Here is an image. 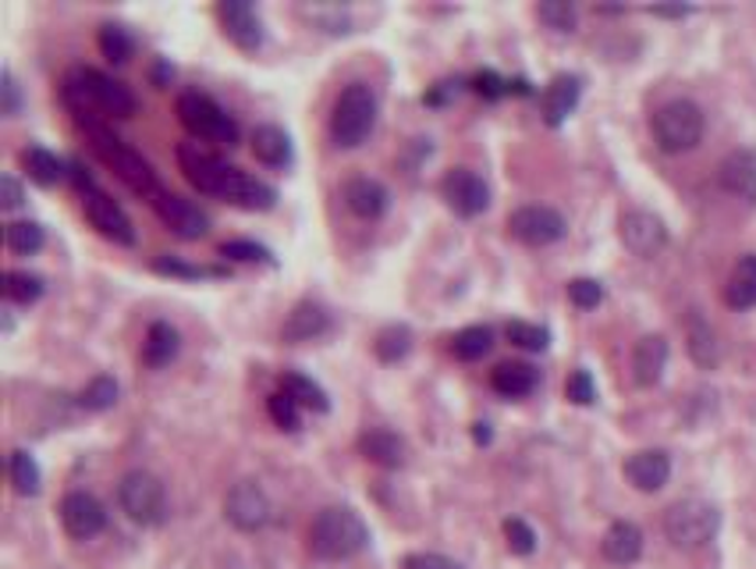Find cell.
I'll return each mask as SVG.
<instances>
[{"instance_id": "1", "label": "cell", "mask_w": 756, "mask_h": 569, "mask_svg": "<svg viewBox=\"0 0 756 569\" xmlns=\"http://www.w3.org/2000/svg\"><path fill=\"white\" fill-rule=\"evenodd\" d=\"M178 168L189 182L206 192V197H217L224 203L246 207V211H270L278 203V189L260 182V178L246 175L235 164L214 157L210 149L200 143H181L178 146Z\"/></svg>"}, {"instance_id": "2", "label": "cell", "mask_w": 756, "mask_h": 569, "mask_svg": "<svg viewBox=\"0 0 756 569\" xmlns=\"http://www.w3.org/2000/svg\"><path fill=\"white\" fill-rule=\"evenodd\" d=\"M60 100L75 114V122H82V118H132L139 108L125 82H114L111 75L97 68H71L60 82Z\"/></svg>"}, {"instance_id": "3", "label": "cell", "mask_w": 756, "mask_h": 569, "mask_svg": "<svg viewBox=\"0 0 756 569\" xmlns=\"http://www.w3.org/2000/svg\"><path fill=\"white\" fill-rule=\"evenodd\" d=\"M79 125L86 129V136L93 140V154H97L103 164H108V168L135 192V197H143V200H149V203H154V200L160 197V192H163L160 178H157V171H154V164H149V160L139 154V149H132L125 140H117L114 132L100 122V118H82Z\"/></svg>"}, {"instance_id": "4", "label": "cell", "mask_w": 756, "mask_h": 569, "mask_svg": "<svg viewBox=\"0 0 756 569\" xmlns=\"http://www.w3.org/2000/svg\"><path fill=\"white\" fill-rule=\"evenodd\" d=\"M370 545V527L349 505H327L309 523V551L324 562L359 556Z\"/></svg>"}, {"instance_id": "5", "label": "cell", "mask_w": 756, "mask_h": 569, "mask_svg": "<svg viewBox=\"0 0 756 569\" xmlns=\"http://www.w3.org/2000/svg\"><path fill=\"white\" fill-rule=\"evenodd\" d=\"M376 129V97L366 82H349L330 111V140L341 149H356L370 140Z\"/></svg>"}, {"instance_id": "6", "label": "cell", "mask_w": 756, "mask_h": 569, "mask_svg": "<svg viewBox=\"0 0 756 569\" xmlns=\"http://www.w3.org/2000/svg\"><path fill=\"white\" fill-rule=\"evenodd\" d=\"M703 129L707 118L692 100H668L650 118V132L664 154H686V149L700 146Z\"/></svg>"}, {"instance_id": "7", "label": "cell", "mask_w": 756, "mask_h": 569, "mask_svg": "<svg viewBox=\"0 0 756 569\" xmlns=\"http://www.w3.org/2000/svg\"><path fill=\"white\" fill-rule=\"evenodd\" d=\"M68 175L75 178V186H79L82 192V211H86V221L93 224V228L103 235V238H111V243L117 246H135V228H132V217L121 211V207L103 192L93 178H89L82 171V164H68Z\"/></svg>"}, {"instance_id": "8", "label": "cell", "mask_w": 756, "mask_h": 569, "mask_svg": "<svg viewBox=\"0 0 756 569\" xmlns=\"http://www.w3.org/2000/svg\"><path fill=\"white\" fill-rule=\"evenodd\" d=\"M174 111H178V122L185 125L195 140H210V143H221V146L238 143V122L221 108L214 97L189 89V93L178 97Z\"/></svg>"}, {"instance_id": "9", "label": "cell", "mask_w": 756, "mask_h": 569, "mask_svg": "<svg viewBox=\"0 0 756 569\" xmlns=\"http://www.w3.org/2000/svg\"><path fill=\"white\" fill-rule=\"evenodd\" d=\"M117 505L132 523H143V527H157L168 516V491L163 481L149 470H128L117 481Z\"/></svg>"}, {"instance_id": "10", "label": "cell", "mask_w": 756, "mask_h": 569, "mask_svg": "<svg viewBox=\"0 0 756 569\" xmlns=\"http://www.w3.org/2000/svg\"><path fill=\"white\" fill-rule=\"evenodd\" d=\"M721 527V513L703 499H682L664 513V534L675 548H703L714 542V534Z\"/></svg>"}, {"instance_id": "11", "label": "cell", "mask_w": 756, "mask_h": 569, "mask_svg": "<svg viewBox=\"0 0 756 569\" xmlns=\"http://www.w3.org/2000/svg\"><path fill=\"white\" fill-rule=\"evenodd\" d=\"M508 232L522 246H551L557 238H565L568 224L554 207H519V211L508 214Z\"/></svg>"}, {"instance_id": "12", "label": "cell", "mask_w": 756, "mask_h": 569, "mask_svg": "<svg viewBox=\"0 0 756 569\" xmlns=\"http://www.w3.org/2000/svg\"><path fill=\"white\" fill-rule=\"evenodd\" d=\"M441 197L459 217H476L490 207V186L473 168H451L441 178Z\"/></svg>"}, {"instance_id": "13", "label": "cell", "mask_w": 756, "mask_h": 569, "mask_svg": "<svg viewBox=\"0 0 756 569\" xmlns=\"http://www.w3.org/2000/svg\"><path fill=\"white\" fill-rule=\"evenodd\" d=\"M217 22H221V33L228 36L238 51H260L263 47V22H260V11H256L249 0H221L217 4Z\"/></svg>"}, {"instance_id": "14", "label": "cell", "mask_w": 756, "mask_h": 569, "mask_svg": "<svg viewBox=\"0 0 756 569\" xmlns=\"http://www.w3.org/2000/svg\"><path fill=\"white\" fill-rule=\"evenodd\" d=\"M224 516H228L232 527L238 531H263L267 523H270V499H267V491L256 484V481H238L232 491H228V499H224Z\"/></svg>"}, {"instance_id": "15", "label": "cell", "mask_w": 756, "mask_h": 569, "mask_svg": "<svg viewBox=\"0 0 756 569\" xmlns=\"http://www.w3.org/2000/svg\"><path fill=\"white\" fill-rule=\"evenodd\" d=\"M618 235H622L625 249L636 253L643 260L657 257V253L668 246V228H664V221L650 211H625L622 221H618Z\"/></svg>"}, {"instance_id": "16", "label": "cell", "mask_w": 756, "mask_h": 569, "mask_svg": "<svg viewBox=\"0 0 756 569\" xmlns=\"http://www.w3.org/2000/svg\"><path fill=\"white\" fill-rule=\"evenodd\" d=\"M60 523H65L68 537H75V542H89V537H97L108 527V509L89 491H68L60 499Z\"/></svg>"}, {"instance_id": "17", "label": "cell", "mask_w": 756, "mask_h": 569, "mask_svg": "<svg viewBox=\"0 0 756 569\" xmlns=\"http://www.w3.org/2000/svg\"><path fill=\"white\" fill-rule=\"evenodd\" d=\"M157 211V217L168 224V228L181 238H203L210 235V214L200 211L192 200L174 197V192H160V197L149 203Z\"/></svg>"}, {"instance_id": "18", "label": "cell", "mask_w": 756, "mask_h": 569, "mask_svg": "<svg viewBox=\"0 0 756 569\" xmlns=\"http://www.w3.org/2000/svg\"><path fill=\"white\" fill-rule=\"evenodd\" d=\"M330 332V313L313 303V299H302V303L292 306V313L281 324V342L289 346H302V342H316Z\"/></svg>"}, {"instance_id": "19", "label": "cell", "mask_w": 756, "mask_h": 569, "mask_svg": "<svg viewBox=\"0 0 756 569\" xmlns=\"http://www.w3.org/2000/svg\"><path fill=\"white\" fill-rule=\"evenodd\" d=\"M579 97H583V79H579V75H554V79L548 82V89H543V97H540L543 122H548L551 129L565 125L568 114L579 108Z\"/></svg>"}, {"instance_id": "20", "label": "cell", "mask_w": 756, "mask_h": 569, "mask_svg": "<svg viewBox=\"0 0 756 569\" xmlns=\"http://www.w3.org/2000/svg\"><path fill=\"white\" fill-rule=\"evenodd\" d=\"M341 200L345 207L362 217V221H376L387 214L391 207V192L384 182H376V178H349V182L341 186Z\"/></svg>"}, {"instance_id": "21", "label": "cell", "mask_w": 756, "mask_h": 569, "mask_svg": "<svg viewBox=\"0 0 756 569\" xmlns=\"http://www.w3.org/2000/svg\"><path fill=\"white\" fill-rule=\"evenodd\" d=\"M672 477V456L661 448H643L625 459V481L636 491H661Z\"/></svg>"}, {"instance_id": "22", "label": "cell", "mask_w": 756, "mask_h": 569, "mask_svg": "<svg viewBox=\"0 0 756 569\" xmlns=\"http://www.w3.org/2000/svg\"><path fill=\"white\" fill-rule=\"evenodd\" d=\"M721 186L756 207V149H735L721 160Z\"/></svg>"}, {"instance_id": "23", "label": "cell", "mask_w": 756, "mask_h": 569, "mask_svg": "<svg viewBox=\"0 0 756 569\" xmlns=\"http://www.w3.org/2000/svg\"><path fill=\"white\" fill-rule=\"evenodd\" d=\"M252 154L260 164H267V168H292L295 164V146H292V136L284 132L281 125H256L252 129Z\"/></svg>"}, {"instance_id": "24", "label": "cell", "mask_w": 756, "mask_h": 569, "mask_svg": "<svg viewBox=\"0 0 756 569\" xmlns=\"http://www.w3.org/2000/svg\"><path fill=\"white\" fill-rule=\"evenodd\" d=\"M664 367H668V342H664V335H643L632 349V378H636V384L650 388L661 381Z\"/></svg>"}, {"instance_id": "25", "label": "cell", "mask_w": 756, "mask_h": 569, "mask_svg": "<svg viewBox=\"0 0 756 569\" xmlns=\"http://www.w3.org/2000/svg\"><path fill=\"white\" fill-rule=\"evenodd\" d=\"M359 453L384 470H398L405 462V442L387 427H370L359 434Z\"/></svg>"}, {"instance_id": "26", "label": "cell", "mask_w": 756, "mask_h": 569, "mask_svg": "<svg viewBox=\"0 0 756 569\" xmlns=\"http://www.w3.org/2000/svg\"><path fill=\"white\" fill-rule=\"evenodd\" d=\"M603 559L614 562V566H632L640 556H643V531L636 527V523L629 520H618L608 527V534H603Z\"/></svg>"}, {"instance_id": "27", "label": "cell", "mask_w": 756, "mask_h": 569, "mask_svg": "<svg viewBox=\"0 0 756 569\" xmlns=\"http://www.w3.org/2000/svg\"><path fill=\"white\" fill-rule=\"evenodd\" d=\"M490 384L497 395L505 399H522L529 395L533 388L540 384V370L529 367V364H519V359H511V364H497L494 373H490Z\"/></svg>"}, {"instance_id": "28", "label": "cell", "mask_w": 756, "mask_h": 569, "mask_svg": "<svg viewBox=\"0 0 756 569\" xmlns=\"http://www.w3.org/2000/svg\"><path fill=\"white\" fill-rule=\"evenodd\" d=\"M686 342H689V356L697 359L703 370L718 367V359H721L718 335H714V327H710V321L700 317L697 310H689V317H686Z\"/></svg>"}, {"instance_id": "29", "label": "cell", "mask_w": 756, "mask_h": 569, "mask_svg": "<svg viewBox=\"0 0 756 569\" xmlns=\"http://www.w3.org/2000/svg\"><path fill=\"white\" fill-rule=\"evenodd\" d=\"M178 349H181V338H178V332H174L168 321H154V324H149L146 342H143V364L149 370L168 367L171 359L178 356Z\"/></svg>"}, {"instance_id": "30", "label": "cell", "mask_w": 756, "mask_h": 569, "mask_svg": "<svg viewBox=\"0 0 756 569\" xmlns=\"http://www.w3.org/2000/svg\"><path fill=\"white\" fill-rule=\"evenodd\" d=\"M724 303L732 310L756 306V253H749V257H743L732 267V278L724 284Z\"/></svg>"}, {"instance_id": "31", "label": "cell", "mask_w": 756, "mask_h": 569, "mask_svg": "<svg viewBox=\"0 0 756 569\" xmlns=\"http://www.w3.org/2000/svg\"><path fill=\"white\" fill-rule=\"evenodd\" d=\"M22 168L40 186H57L60 178L68 175V164L60 160L57 154H50L47 146H29V149H22Z\"/></svg>"}, {"instance_id": "32", "label": "cell", "mask_w": 756, "mask_h": 569, "mask_svg": "<svg viewBox=\"0 0 756 569\" xmlns=\"http://www.w3.org/2000/svg\"><path fill=\"white\" fill-rule=\"evenodd\" d=\"M281 392H289L298 406H306L313 413H327L330 410V399L324 392V384H316L313 378H306V373H298V370H289L281 378Z\"/></svg>"}, {"instance_id": "33", "label": "cell", "mask_w": 756, "mask_h": 569, "mask_svg": "<svg viewBox=\"0 0 756 569\" xmlns=\"http://www.w3.org/2000/svg\"><path fill=\"white\" fill-rule=\"evenodd\" d=\"M4 246L14 257H33L47 246V232H43L40 221H11L4 228Z\"/></svg>"}, {"instance_id": "34", "label": "cell", "mask_w": 756, "mask_h": 569, "mask_svg": "<svg viewBox=\"0 0 756 569\" xmlns=\"http://www.w3.org/2000/svg\"><path fill=\"white\" fill-rule=\"evenodd\" d=\"M8 477H11V488L19 491V495H40L43 473H40V462L33 459V453L14 448L11 459H8Z\"/></svg>"}, {"instance_id": "35", "label": "cell", "mask_w": 756, "mask_h": 569, "mask_svg": "<svg viewBox=\"0 0 756 569\" xmlns=\"http://www.w3.org/2000/svg\"><path fill=\"white\" fill-rule=\"evenodd\" d=\"M494 349V332L487 324H473V327H462V332L451 338V353H455L462 364H476Z\"/></svg>"}, {"instance_id": "36", "label": "cell", "mask_w": 756, "mask_h": 569, "mask_svg": "<svg viewBox=\"0 0 756 569\" xmlns=\"http://www.w3.org/2000/svg\"><path fill=\"white\" fill-rule=\"evenodd\" d=\"M97 43H100V54L108 57L111 65H128V57L135 54V40H132V33H128L125 25H114V22L100 25Z\"/></svg>"}, {"instance_id": "37", "label": "cell", "mask_w": 756, "mask_h": 569, "mask_svg": "<svg viewBox=\"0 0 756 569\" xmlns=\"http://www.w3.org/2000/svg\"><path fill=\"white\" fill-rule=\"evenodd\" d=\"M408 349H413V332L405 324H387L373 342V353L381 364H398V359L408 356Z\"/></svg>"}, {"instance_id": "38", "label": "cell", "mask_w": 756, "mask_h": 569, "mask_svg": "<svg viewBox=\"0 0 756 569\" xmlns=\"http://www.w3.org/2000/svg\"><path fill=\"white\" fill-rule=\"evenodd\" d=\"M121 395V388L114 378H108V373H100V378L89 381L82 392H79V406L89 410V413H103V410H111L114 402Z\"/></svg>"}, {"instance_id": "39", "label": "cell", "mask_w": 756, "mask_h": 569, "mask_svg": "<svg viewBox=\"0 0 756 569\" xmlns=\"http://www.w3.org/2000/svg\"><path fill=\"white\" fill-rule=\"evenodd\" d=\"M505 338L511 342V346H519L526 353H543L551 346V332L540 324H529V321H511L505 327Z\"/></svg>"}, {"instance_id": "40", "label": "cell", "mask_w": 756, "mask_h": 569, "mask_svg": "<svg viewBox=\"0 0 756 569\" xmlns=\"http://www.w3.org/2000/svg\"><path fill=\"white\" fill-rule=\"evenodd\" d=\"M4 295L19 306L36 303V299L43 295V278L29 275V271H8L4 275Z\"/></svg>"}, {"instance_id": "41", "label": "cell", "mask_w": 756, "mask_h": 569, "mask_svg": "<svg viewBox=\"0 0 756 569\" xmlns=\"http://www.w3.org/2000/svg\"><path fill=\"white\" fill-rule=\"evenodd\" d=\"M537 19L548 29H554V33H576L579 14L568 0H543V4L537 8Z\"/></svg>"}, {"instance_id": "42", "label": "cell", "mask_w": 756, "mask_h": 569, "mask_svg": "<svg viewBox=\"0 0 756 569\" xmlns=\"http://www.w3.org/2000/svg\"><path fill=\"white\" fill-rule=\"evenodd\" d=\"M221 257L224 260H241V264H267V267H278L274 253L260 243H249V238H232V243L221 246Z\"/></svg>"}, {"instance_id": "43", "label": "cell", "mask_w": 756, "mask_h": 569, "mask_svg": "<svg viewBox=\"0 0 756 569\" xmlns=\"http://www.w3.org/2000/svg\"><path fill=\"white\" fill-rule=\"evenodd\" d=\"M267 413L281 431H298L302 427V406L289 392H274L267 399Z\"/></svg>"}, {"instance_id": "44", "label": "cell", "mask_w": 756, "mask_h": 569, "mask_svg": "<svg viewBox=\"0 0 756 569\" xmlns=\"http://www.w3.org/2000/svg\"><path fill=\"white\" fill-rule=\"evenodd\" d=\"M154 271L157 275H168V278H224L221 267H195V264H185L178 257H157L154 260Z\"/></svg>"}, {"instance_id": "45", "label": "cell", "mask_w": 756, "mask_h": 569, "mask_svg": "<svg viewBox=\"0 0 756 569\" xmlns=\"http://www.w3.org/2000/svg\"><path fill=\"white\" fill-rule=\"evenodd\" d=\"M600 299H603L600 281H594V278H572L568 281V303L572 306L594 310V306H600Z\"/></svg>"}, {"instance_id": "46", "label": "cell", "mask_w": 756, "mask_h": 569, "mask_svg": "<svg viewBox=\"0 0 756 569\" xmlns=\"http://www.w3.org/2000/svg\"><path fill=\"white\" fill-rule=\"evenodd\" d=\"M505 537L516 556H533L537 551V534L526 520H505Z\"/></svg>"}, {"instance_id": "47", "label": "cell", "mask_w": 756, "mask_h": 569, "mask_svg": "<svg viewBox=\"0 0 756 569\" xmlns=\"http://www.w3.org/2000/svg\"><path fill=\"white\" fill-rule=\"evenodd\" d=\"M565 395L576 402V406H594L597 402V384L589 378V370H576L565 384Z\"/></svg>"}, {"instance_id": "48", "label": "cell", "mask_w": 756, "mask_h": 569, "mask_svg": "<svg viewBox=\"0 0 756 569\" xmlns=\"http://www.w3.org/2000/svg\"><path fill=\"white\" fill-rule=\"evenodd\" d=\"M22 111V93H19V82H14L11 68L0 71V114L4 118H14Z\"/></svg>"}, {"instance_id": "49", "label": "cell", "mask_w": 756, "mask_h": 569, "mask_svg": "<svg viewBox=\"0 0 756 569\" xmlns=\"http://www.w3.org/2000/svg\"><path fill=\"white\" fill-rule=\"evenodd\" d=\"M473 89L483 97V100H501L508 93V79H501L497 71H479L476 79H473Z\"/></svg>"}, {"instance_id": "50", "label": "cell", "mask_w": 756, "mask_h": 569, "mask_svg": "<svg viewBox=\"0 0 756 569\" xmlns=\"http://www.w3.org/2000/svg\"><path fill=\"white\" fill-rule=\"evenodd\" d=\"M402 569H462V566L448 556H437V551H413V556H405Z\"/></svg>"}, {"instance_id": "51", "label": "cell", "mask_w": 756, "mask_h": 569, "mask_svg": "<svg viewBox=\"0 0 756 569\" xmlns=\"http://www.w3.org/2000/svg\"><path fill=\"white\" fill-rule=\"evenodd\" d=\"M22 203H25L22 182L14 175H4V178H0V207H4V211H19Z\"/></svg>"}, {"instance_id": "52", "label": "cell", "mask_w": 756, "mask_h": 569, "mask_svg": "<svg viewBox=\"0 0 756 569\" xmlns=\"http://www.w3.org/2000/svg\"><path fill=\"white\" fill-rule=\"evenodd\" d=\"M459 86L462 82H437L430 93H422V103H427V108H441V103H448L451 97L459 93Z\"/></svg>"}, {"instance_id": "53", "label": "cell", "mask_w": 756, "mask_h": 569, "mask_svg": "<svg viewBox=\"0 0 756 569\" xmlns=\"http://www.w3.org/2000/svg\"><path fill=\"white\" fill-rule=\"evenodd\" d=\"M171 75H174V68H171L168 62H163V57H157V62H154V71H149V79H154V86H157V89H168Z\"/></svg>"}, {"instance_id": "54", "label": "cell", "mask_w": 756, "mask_h": 569, "mask_svg": "<svg viewBox=\"0 0 756 569\" xmlns=\"http://www.w3.org/2000/svg\"><path fill=\"white\" fill-rule=\"evenodd\" d=\"M692 8H650V14H661V19H686Z\"/></svg>"}, {"instance_id": "55", "label": "cell", "mask_w": 756, "mask_h": 569, "mask_svg": "<svg viewBox=\"0 0 756 569\" xmlns=\"http://www.w3.org/2000/svg\"><path fill=\"white\" fill-rule=\"evenodd\" d=\"M473 438H476L479 445H487V442H490V424H476V427H473Z\"/></svg>"}]
</instances>
